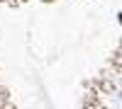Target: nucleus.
<instances>
[{
	"label": "nucleus",
	"instance_id": "1",
	"mask_svg": "<svg viewBox=\"0 0 122 109\" xmlns=\"http://www.w3.org/2000/svg\"><path fill=\"white\" fill-rule=\"evenodd\" d=\"M115 95H117V100H122V87H120V90H117Z\"/></svg>",
	"mask_w": 122,
	"mask_h": 109
},
{
	"label": "nucleus",
	"instance_id": "2",
	"mask_svg": "<svg viewBox=\"0 0 122 109\" xmlns=\"http://www.w3.org/2000/svg\"><path fill=\"white\" fill-rule=\"evenodd\" d=\"M117 22H120V24H122V12H120V15H117Z\"/></svg>",
	"mask_w": 122,
	"mask_h": 109
},
{
	"label": "nucleus",
	"instance_id": "3",
	"mask_svg": "<svg viewBox=\"0 0 122 109\" xmlns=\"http://www.w3.org/2000/svg\"><path fill=\"white\" fill-rule=\"evenodd\" d=\"M120 83H122V78H120Z\"/></svg>",
	"mask_w": 122,
	"mask_h": 109
}]
</instances>
